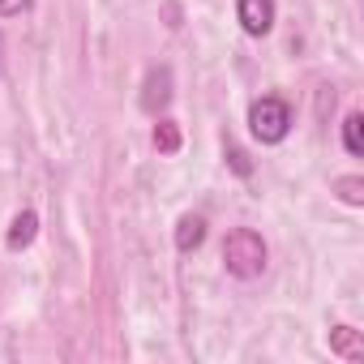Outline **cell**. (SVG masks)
<instances>
[{"mask_svg":"<svg viewBox=\"0 0 364 364\" xmlns=\"http://www.w3.org/2000/svg\"><path fill=\"white\" fill-rule=\"evenodd\" d=\"M223 266L236 279H257L266 270V240L253 228H236L223 240Z\"/></svg>","mask_w":364,"mask_h":364,"instance_id":"6da1fadb","label":"cell"},{"mask_svg":"<svg viewBox=\"0 0 364 364\" xmlns=\"http://www.w3.org/2000/svg\"><path fill=\"white\" fill-rule=\"evenodd\" d=\"M249 133H253L262 146H279V141L291 133V103L279 99V95L253 99V107H249Z\"/></svg>","mask_w":364,"mask_h":364,"instance_id":"7a4b0ae2","label":"cell"},{"mask_svg":"<svg viewBox=\"0 0 364 364\" xmlns=\"http://www.w3.org/2000/svg\"><path fill=\"white\" fill-rule=\"evenodd\" d=\"M236 18H240V31L245 35L262 39L274 26V0H236Z\"/></svg>","mask_w":364,"mask_h":364,"instance_id":"3957f363","label":"cell"},{"mask_svg":"<svg viewBox=\"0 0 364 364\" xmlns=\"http://www.w3.org/2000/svg\"><path fill=\"white\" fill-rule=\"evenodd\" d=\"M167 103H171V69H167V65H159V69H150V73H146V86H141V107H146L150 116H159Z\"/></svg>","mask_w":364,"mask_h":364,"instance_id":"277c9868","label":"cell"},{"mask_svg":"<svg viewBox=\"0 0 364 364\" xmlns=\"http://www.w3.org/2000/svg\"><path fill=\"white\" fill-rule=\"evenodd\" d=\"M202 240H206V219L202 215H185V219L176 223V249L180 253H193Z\"/></svg>","mask_w":364,"mask_h":364,"instance_id":"5b68a950","label":"cell"},{"mask_svg":"<svg viewBox=\"0 0 364 364\" xmlns=\"http://www.w3.org/2000/svg\"><path fill=\"white\" fill-rule=\"evenodd\" d=\"M35 232H39V215L35 210H22L14 219V228H9V249H26L35 240Z\"/></svg>","mask_w":364,"mask_h":364,"instance_id":"8992f818","label":"cell"},{"mask_svg":"<svg viewBox=\"0 0 364 364\" xmlns=\"http://www.w3.org/2000/svg\"><path fill=\"white\" fill-rule=\"evenodd\" d=\"M330 347H334L338 355H347V360H360V355H364V343H360V334H355L351 326H334V330H330Z\"/></svg>","mask_w":364,"mask_h":364,"instance_id":"52a82bcc","label":"cell"},{"mask_svg":"<svg viewBox=\"0 0 364 364\" xmlns=\"http://www.w3.org/2000/svg\"><path fill=\"white\" fill-rule=\"evenodd\" d=\"M343 146H347V154H364V116L360 112H347L343 116Z\"/></svg>","mask_w":364,"mask_h":364,"instance_id":"ba28073f","label":"cell"},{"mask_svg":"<svg viewBox=\"0 0 364 364\" xmlns=\"http://www.w3.org/2000/svg\"><path fill=\"white\" fill-rule=\"evenodd\" d=\"M154 150H159V154H176V150H180V124H176V120L163 116V120L154 124Z\"/></svg>","mask_w":364,"mask_h":364,"instance_id":"9c48e42d","label":"cell"},{"mask_svg":"<svg viewBox=\"0 0 364 364\" xmlns=\"http://www.w3.org/2000/svg\"><path fill=\"white\" fill-rule=\"evenodd\" d=\"M334 189H338V198H343L347 206H360V202H364V193H360V189H364V180H360V176H343V180H334Z\"/></svg>","mask_w":364,"mask_h":364,"instance_id":"30bf717a","label":"cell"},{"mask_svg":"<svg viewBox=\"0 0 364 364\" xmlns=\"http://www.w3.org/2000/svg\"><path fill=\"white\" fill-rule=\"evenodd\" d=\"M228 159H232V167H236L240 176H249V171H253V167H249V154H245L240 146H228Z\"/></svg>","mask_w":364,"mask_h":364,"instance_id":"8fae6325","label":"cell"},{"mask_svg":"<svg viewBox=\"0 0 364 364\" xmlns=\"http://www.w3.org/2000/svg\"><path fill=\"white\" fill-rule=\"evenodd\" d=\"M31 9V0H0V18H18Z\"/></svg>","mask_w":364,"mask_h":364,"instance_id":"7c38bea8","label":"cell"},{"mask_svg":"<svg viewBox=\"0 0 364 364\" xmlns=\"http://www.w3.org/2000/svg\"><path fill=\"white\" fill-rule=\"evenodd\" d=\"M0 69H5V35H0Z\"/></svg>","mask_w":364,"mask_h":364,"instance_id":"4fadbf2b","label":"cell"}]
</instances>
